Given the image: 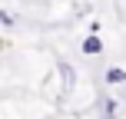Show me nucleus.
I'll return each instance as SVG.
<instances>
[{
    "label": "nucleus",
    "instance_id": "obj_1",
    "mask_svg": "<svg viewBox=\"0 0 126 119\" xmlns=\"http://www.w3.org/2000/svg\"><path fill=\"white\" fill-rule=\"evenodd\" d=\"M83 50H86V53H100V50H103V43H100V37H90L86 43H83Z\"/></svg>",
    "mask_w": 126,
    "mask_h": 119
},
{
    "label": "nucleus",
    "instance_id": "obj_2",
    "mask_svg": "<svg viewBox=\"0 0 126 119\" xmlns=\"http://www.w3.org/2000/svg\"><path fill=\"white\" fill-rule=\"evenodd\" d=\"M106 79H110V83H126V73H123V69H110Z\"/></svg>",
    "mask_w": 126,
    "mask_h": 119
}]
</instances>
